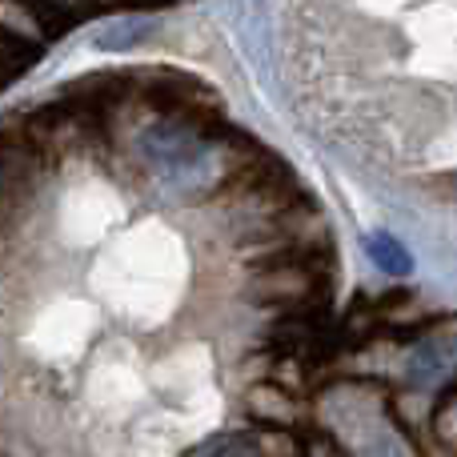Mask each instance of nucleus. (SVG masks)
I'll return each mask as SVG.
<instances>
[{
	"mask_svg": "<svg viewBox=\"0 0 457 457\" xmlns=\"http://www.w3.org/2000/svg\"><path fill=\"white\" fill-rule=\"evenodd\" d=\"M429 193H437V197L445 201H457V173H442L429 181Z\"/></svg>",
	"mask_w": 457,
	"mask_h": 457,
	"instance_id": "nucleus-6",
	"label": "nucleus"
},
{
	"mask_svg": "<svg viewBox=\"0 0 457 457\" xmlns=\"http://www.w3.org/2000/svg\"><path fill=\"white\" fill-rule=\"evenodd\" d=\"M365 249H370L373 265H378L381 273H389V277H410L413 273V257L405 253V245L394 241L389 233H370L365 237Z\"/></svg>",
	"mask_w": 457,
	"mask_h": 457,
	"instance_id": "nucleus-5",
	"label": "nucleus"
},
{
	"mask_svg": "<svg viewBox=\"0 0 457 457\" xmlns=\"http://www.w3.org/2000/svg\"><path fill=\"white\" fill-rule=\"evenodd\" d=\"M457 373V341H418L410 357H405V386L410 389H426V386H442Z\"/></svg>",
	"mask_w": 457,
	"mask_h": 457,
	"instance_id": "nucleus-2",
	"label": "nucleus"
},
{
	"mask_svg": "<svg viewBox=\"0 0 457 457\" xmlns=\"http://www.w3.org/2000/svg\"><path fill=\"white\" fill-rule=\"evenodd\" d=\"M0 32H8L16 45H24L37 56L45 53V45H48L45 24H40V16L32 12L24 0H0Z\"/></svg>",
	"mask_w": 457,
	"mask_h": 457,
	"instance_id": "nucleus-4",
	"label": "nucleus"
},
{
	"mask_svg": "<svg viewBox=\"0 0 457 457\" xmlns=\"http://www.w3.org/2000/svg\"><path fill=\"white\" fill-rule=\"evenodd\" d=\"M241 265L249 273L269 269H313L321 277L337 273V249L333 241H277V245H249L241 253Z\"/></svg>",
	"mask_w": 457,
	"mask_h": 457,
	"instance_id": "nucleus-1",
	"label": "nucleus"
},
{
	"mask_svg": "<svg viewBox=\"0 0 457 457\" xmlns=\"http://www.w3.org/2000/svg\"><path fill=\"white\" fill-rule=\"evenodd\" d=\"M453 402H457V373H453V378H450V381H445V386H442V394H437V405H434V413H437V410H450Z\"/></svg>",
	"mask_w": 457,
	"mask_h": 457,
	"instance_id": "nucleus-7",
	"label": "nucleus"
},
{
	"mask_svg": "<svg viewBox=\"0 0 457 457\" xmlns=\"http://www.w3.org/2000/svg\"><path fill=\"white\" fill-rule=\"evenodd\" d=\"M245 413L265 429H289L301 421V402L289 397L285 389L269 386V381H253L245 389Z\"/></svg>",
	"mask_w": 457,
	"mask_h": 457,
	"instance_id": "nucleus-3",
	"label": "nucleus"
},
{
	"mask_svg": "<svg viewBox=\"0 0 457 457\" xmlns=\"http://www.w3.org/2000/svg\"><path fill=\"white\" fill-rule=\"evenodd\" d=\"M16 77V69H12V64H4V61H0V85H8V80H12Z\"/></svg>",
	"mask_w": 457,
	"mask_h": 457,
	"instance_id": "nucleus-8",
	"label": "nucleus"
}]
</instances>
